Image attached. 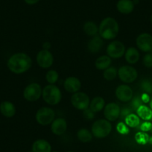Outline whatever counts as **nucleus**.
Here are the masks:
<instances>
[{"label":"nucleus","mask_w":152,"mask_h":152,"mask_svg":"<svg viewBox=\"0 0 152 152\" xmlns=\"http://www.w3.org/2000/svg\"><path fill=\"white\" fill-rule=\"evenodd\" d=\"M67 128L66 121L64 118H58L52 122L51 130L54 134L61 136L66 132Z\"/></svg>","instance_id":"nucleus-15"},{"label":"nucleus","mask_w":152,"mask_h":152,"mask_svg":"<svg viewBox=\"0 0 152 152\" xmlns=\"http://www.w3.org/2000/svg\"><path fill=\"white\" fill-rule=\"evenodd\" d=\"M111 64V58L108 55H102L98 58L95 62V66L99 70H105L110 67Z\"/></svg>","instance_id":"nucleus-21"},{"label":"nucleus","mask_w":152,"mask_h":152,"mask_svg":"<svg viewBox=\"0 0 152 152\" xmlns=\"http://www.w3.org/2000/svg\"><path fill=\"white\" fill-rule=\"evenodd\" d=\"M42 96L45 102L49 105H56L62 99L60 89L54 84H49L43 88Z\"/></svg>","instance_id":"nucleus-3"},{"label":"nucleus","mask_w":152,"mask_h":152,"mask_svg":"<svg viewBox=\"0 0 152 152\" xmlns=\"http://www.w3.org/2000/svg\"><path fill=\"white\" fill-rule=\"evenodd\" d=\"M137 115L144 120H150L152 118V110L145 105H140L137 110Z\"/></svg>","instance_id":"nucleus-23"},{"label":"nucleus","mask_w":152,"mask_h":152,"mask_svg":"<svg viewBox=\"0 0 152 152\" xmlns=\"http://www.w3.org/2000/svg\"><path fill=\"white\" fill-rule=\"evenodd\" d=\"M50 43H49V42H46V43H45L44 44H43V48H44V49L49 50V49L50 48Z\"/></svg>","instance_id":"nucleus-39"},{"label":"nucleus","mask_w":152,"mask_h":152,"mask_svg":"<svg viewBox=\"0 0 152 152\" xmlns=\"http://www.w3.org/2000/svg\"><path fill=\"white\" fill-rule=\"evenodd\" d=\"M52 152H58V151H52Z\"/></svg>","instance_id":"nucleus-43"},{"label":"nucleus","mask_w":152,"mask_h":152,"mask_svg":"<svg viewBox=\"0 0 152 152\" xmlns=\"http://www.w3.org/2000/svg\"><path fill=\"white\" fill-rule=\"evenodd\" d=\"M59 78V74L56 70H49L46 75V79L49 84H55Z\"/></svg>","instance_id":"nucleus-28"},{"label":"nucleus","mask_w":152,"mask_h":152,"mask_svg":"<svg viewBox=\"0 0 152 152\" xmlns=\"http://www.w3.org/2000/svg\"><path fill=\"white\" fill-rule=\"evenodd\" d=\"M116 129H117V131L122 134H128V131H128V128L126 127V125L124 123H122V122H119V123L118 124L117 126H116Z\"/></svg>","instance_id":"nucleus-31"},{"label":"nucleus","mask_w":152,"mask_h":152,"mask_svg":"<svg viewBox=\"0 0 152 152\" xmlns=\"http://www.w3.org/2000/svg\"><path fill=\"white\" fill-rule=\"evenodd\" d=\"M118 75V71L116 67L111 66L108 67L107 69L104 71V78L107 81H113L116 78Z\"/></svg>","instance_id":"nucleus-26"},{"label":"nucleus","mask_w":152,"mask_h":152,"mask_svg":"<svg viewBox=\"0 0 152 152\" xmlns=\"http://www.w3.org/2000/svg\"><path fill=\"white\" fill-rule=\"evenodd\" d=\"M119 79L127 84L133 83L137 78L138 73L135 68L130 66H123L118 70Z\"/></svg>","instance_id":"nucleus-7"},{"label":"nucleus","mask_w":152,"mask_h":152,"mask_svg":"<svg viewBox=\"0 0 152 152\" xmlns=\"http://www.w3.org/2000/svg\"><path fill=\"white\" fill-rule=\"evenodd\" d=\"M142 87L145 91L148 92V93H150L151 90V85L148 81H143V83L142 84Z\"/></svg>","instance_id":"nucleus-35"},{"label":"nucleus","mask_w":152,"mask_h":152,"mask_svg":"<svg viewBox=\"0 0 152 152\" xmlns=\"http://www.w3.org/2000/svg\"><path fill=\"white\" fill-rule=\"evenodd\" d=\"M84 116L86 118V119H89V120H91L94 118L95 116V113L93 112L90 108H87V109L84 110Z\"/></svg>","instance_id":"nucleus-33"},{"label":"nucleus","mask_w":152,"mask_h":152,"mask_svg":"<svg viewBox=\"0 0 152 152\" xmlns=\"http://www.w3.org/2000/svg\"><path fill=\"white\" fill-rule=\"evenodd\" d=\"M125 60L130 64H134L140 60V53L138 50L134 47H131L125 52Z\"/></svg>","instance_id":"nucleus-20"},{"label":"nucleus","mask_w":152,"mask_h":152,"mask_svg":"<svg viewBox=\"0 0 152 152\" xmlns=\"http://www.w3.org/2000/svg\"><path fill=\"white\" fill-rule=\"evenodd\" d=\"M54 58L52 54L46 49L40 51L37 55V63L41 68L48 69L53 64Z\"/></svg>","instance_id":"nucleus-10"},{"label":"nucleus","mask_w":152,"mask_h":152,"mask_svg":"<svg viewBox=\"0 0 152 152\" xmlns=\"http://www.w3.org/2000/svg\"><path fill=\"white\" fill-rule=\"evenodd\" d=\"M134 5H137V4L139 3V0H133Z\"/></svg>","instance_id":"nucleus-40"},{"label":"nucleus","mask_w":152,"mask_h":152,"mask_svg":"<svg viewBox=\"0 0 152 152\" xmlns=\"http://www.w3.org/2000/svg\"><path fill=\"white\" fill-rule=\"evenodd\" d=\"M135 140L139 144L145 145L148 142L149 137L145 132H138L135 136Z\"/></svg>","instance_id":"nucleus-29"},{"label":"nucleus","mask_w":152,"mask_h":152,"mask_svg":"<svg viewBox=\"0 0 152 152\" xmlns=\"http://www.w3.org/2000/svg\"><path fill=\"white\" fill-rule=\"evenodd\" d=\"M129 114H130V110H129V109H128V108L125 107L120 111V116H121V117L122 118V119H123L124 117H125V118L126 117V116H128V115H129Z\"/></svg>","instance_id":"nucleus-36"},{"label":"nucleus","mask_w":152,"mask_h":152,"mask_svg":"<svg viewBox=\"0 0 152 152\" xmlns=\"http://www.w3.org/2000/svg\"><path fill=\"white\" fill-rule=\"evenodd\" d=\"M142 101L141 98L135 97L133 99L132 102H131V107H132L134 110H137V108H138L140 105H142Z\"/></svg>","instance_id":"nucleus-32"},{"label":"nucleus","mask_w":152,"mask_h":152,"mask_svg":"<svg viewBox=\"0 0 152 152\" xmlns=\"http://www.w3.org/2000/svg\"><path fill=\"white\" fill-rule=\"evenodd\" d=\"M143 64L148 68L152 67V54H147L143 58Z\"/></svg>","instance_id":"nucleus-30"},{"label":"nucleus","mask_w":152,"mask_h":152,"mask_svg":"<svg viewBox=\"0 0 152 152\" xmlns=\"http://www.w3.org/2000/svg\"><path fill=\"white\" fill-rule=\"evenodd\" d=\"M116 96L119 101L122 102H128L133 97V90L129 86L122 84L116 90Z\"/></svg>","instance_id":"nucleus-13"},{"label":"nucleus","mask_w":152,"mask_h":152,"mask_svg":"<svg viewBox=\"0 0 152 152\" xmlns=\"http://www.w3.org/2000/svg\"><path fill=\"white\" fill-rule=\"evenodd\" d=\"M112 125L107 119H99L92 125V134L99 139L104 138L110 134Z\"/></svg>","instance_id":"nucleus-4"},{"label":"nucleus","mask_w":152,"mask_h":152,"mask_svg":"<svg viewBox=\"0 0 152 152\" xmlns=\"http://www.w3.org/2000/svg\"><path fill=\"white\" fill-rule=\"evenodd\" d=\"M68 152H73V151H68Z\"/></svg>","instance_id":"nucleus-44"},{"label":"nucleus","mask_w":152,"mask_h":152,"mask_svg":"<svg viewBox=\"0 0 152 152\" xmlns=\"http://www.w3.org/2000/svg\"><path fill=\"white\" fill-rule=\"evenodd\" d=\"M134 5L133 0H119L116 3V9L122 14H129L134 10Z\"/></svg>","instance_id":"nucleus-16"},{"label":"nucleus","mask_w":152,"mask_h":152,"mask_svg":"<svg viewBox=\"0 0 152 152\" xmlns=\"http://www.w3.org/2000/svg\"><path fill=\"white\" fill-rule=\"evenodd\" d=\"M120 107L116 103H109L104 106V116L110 122L116 121L120 116Z\"/></svg>","instance_id":"nucleus-12"},{"label":"nucleus","mask_w":152,"mask_h":152,"mask_svg":"<svg viewBox=\"0 0 152 152\" xmlns=\"http://www.w3.org/2000/svg\"><path fill=\"white\" fill-rule=\"evenodd\" d=\"M24 2H26L27 5H35V4L38 3V2H40V0H24Z\"/></svg>","instance_id":"nucleus-37"},{"label":"nucleus","mask_w":152,"mask_h":152,"mask_svg":"<svg viewBox=\"0 0 152 152\" xmlns=\"http://www.w3.org/2000/svg\"><path fill=\"white\" fill-rule=\"evenodd\" d=\"M105 106L104 99L102 97H96L90 103V109L93 112L98 113L102 110Z\"/></svg>","instance_id":"nucleus-22"},{"label":"nucleus","mask_w":152,"mask_h":152,"mask_svg":"<svg viewBox=\"0 0 152 152\" xmlns=\"http://www.w3.org/2000/svg\"><path fill=\"white\" fill-rule=\"evenodd\" d=\"M150 107H151V110H152V100L151 101V102H150Z\"/></svg>","instance_id":"nucleus-41"},{"label":"nucleus","mask_w":152,"mask_h":152,"mask_svg":"<svg viewBox=\"0 0 152 152\" xmlns=\"http://www.w3.org/2000/svg\"><path fill=\"white\" fill-rule=\"evenodd\" d=\"M32 152H33V151H32Z\"/></svg>","instance_id":"nucleus-45"},{"label":"nucleus","mask_w":152,"mask_h":152,"mask_svg":"<svg viewBox=\"0 0 152 152\" xmlns=\"http://www.w3.org/2000/svg\"><path fill=\"white\" fill-rule=\"evenodd\" d=\"M151 23H152V15L151 16Z\"/></svg>","instance_id":"nucleus-42"},{"label":"nucleus","mask_w":152,"mask_h":152,"mask_svg":"<svg viewBox=\"0 0 152 152\" xmlns=\"http://www.w3.org/2000/svg\"><path fill=\"white\" fill-rule=\"evenodd\" d=\"M107 53L110 58L118 59L122 58L125 53V45L118 40L113 41L107 47Z\"/></svg>","instance_id":"nucleus-9"},{"label":"nucleus","mask_w":152,"mask_h":152,"mask_svg":"<svg viewBox=\"0 0 152 152\" xmlns=\"http://www.w3.org/2000/svg\"><path fill=\"white\" fill-rule=\"evenodd\" d=\"M141 99L142 102H145V103H147V102H149V96H148L147 94H143L142 96Z\"/></svg>","instance_id":"nucleus-38"},{"label":"nucleus","mask_w":152,"mask_h":152,"mask_svg":"<svg viewBox=\"0 0 152 152\" xmlns=\"http://www.w3.org/2000/svg\"><path fill=\"white\" fill-rule=\"evenodd\" d=\"M71 103L76 109L84 110L90 106V98L85 93L77 92L72 96Z\"/></svg>","instance_id":"nucleus-8"},{"label":"nucleus","mask_w":152,"mask_h":152,"mask_svg":"<svg viewBox=\"0 0 152 152\" xmlns=\"http://www.w3.org/2000/svg\"><path fill=\"white\" fill-rule=\"evenodd\" d=\"M140 128H141L142 131H144V132H145V131H148L151 129L152 125H151V123H150V122H144V123L142 124Z\"/></svg>","instance_id":"nucleus-34"},{"label":"nucleus","mask_w":152,"mask_h":152,"mask_svg":"<svg viewBox=\"0 0 152 152\" xmlns=\"http://www.w3.org/2000/svg\"><path fill=\"white\" fill-rule=\"evenodd\" d=\"M119 31V23L113 17H106L100 23L99 33L104 40H113L117 37Z\"/></svg>","instance_id":"nucleus-2"},{"label":"nucleus","mask_w":152,"mask_h":152,"mask_svg":"<svg viewBox=\"0 0 152 152\" xmlns=\"http://www.w3.org/2000/svg\"><path fill=\"white\" fill-rule=\"evenodd\" d=\"M41 86L37 83H31L25 88L23 92L24 98L28 102H36L42 96Z\"/></svg>","instance_id":"nucleus-6"},{"label":"nucleus","mask_w":152,"mask_h":152,"mask_svg":"<svg viewBox=\"0 0 152 152\" xmlns=\"http://www.w3.org/2000/svg\"><path fill=\"white\" fill-rule=\"evenodd\" d=\"M77 137L82 142H89L93 139V134L86 128H81L77 132Z\"/></svg>","instance_id":"nucleus-25"},{"label":"nucleus","mask_w":152,"mask_h":152,"mask_svg":"<svg viewBox=\"0 0 152 152\" xmlns=\"http://www.w3.org/2000/svg\"><path fill=\"white\" fill-rule=\"evenodd\" d=\"M103 46V40L99 36H94L88 43V49L92 53H97Z\"/></svg>","instance_id":"nucleus-19"},{"label":"nucleus","mask_w":152,"mask_h":152,"mask_svg":"<svg viewBox=\"0 0 152 152\" xmlns=\"http://www.w3.org/2000/svg\"><path fill=\"white\" fill-rule=\"evenodd\" d=\"M125 124L131 128H136L140 124V119L137 115L134 113H130L125 118Z\"/></svg>","instance_id":"nucleus-27"},{"label":"nucleus","mask_w":152,"mask_h":152,"mask_svg":"<svg viewBox=\"0 0 152 152\" xmlns=\"http://www.w3.org/2000/svg\"><path fill=\"white\" fill-rule=\"evenodd\" d=\"M55 111L50 107H43L38 110L36 113V120L40 125L46 126L52 123L55 120Z\"/></svg>","instance_id":"nucleus-5"},{"label":"nucleus","mask_w":152,"mask_h":152,"mask_svg":"<svg viewBox=\"0 0 152 152\" xmlns=\"http://www.w3.org/2000/svg\"><path fill=\"white\" fill-rule=\"evenodd\" d=\"M65 90L71 93H75L81 89V83L80 80L74 76H70L65 80L64 83Z\"/></svg>","instance_id":"nucleus-14"},{"label":"nucleus","mask_w":152,"mask_h":152,"mask_svg":"<svg viewBox=\"0 0 152 152\" xmlns=\"http://www.w3.org/2000/svg\"><path fill=\"white\" fill-rule=\"evenodd\" d=\"M7 66L11 72L17 75L23 74L31 67L32 60L26 53L18 52L10 57Z\"/></svg>","instance_id":"nucleus-1"},{"label":"nucleus","mask_w":152,"mask_h":152,"mask_svg":"<svg viewBox=\"0 0 152 152\" xmlns=\"http://www.w3.org/2000/svg\"><path fill=\"white\" fill-rule=\"evenodd\" d=\"M84 31L88 36L94 37L97 34L98 31H99V28L97 27L96 23L91 21H88L84 25Z\"/></svg>","instance_id":"nucleus-24"},{"label":"nucleus","mask_w":152,"mask_h":152,"mask_svg":"<svg viewBox=\"0 0 152 152\" xmlns=\"http://www.w3.org/2000/svg\"><path fill=\"white\" fill-rule=\"evenodd\" d=\"M137 46L141 51L148 52L152 50V36L150 34L142 33L137 38Z\"/></svg>","instance_id":"nucleus-11"},{"label":"nucleus","mask_w":152,"mask_h":152,"mask_svg":"<svg viewBox=\"0 0 152 152\" xmlns=\"http://www.w3.org/2000/svg\"><path fill=\"white\" fill-rule=\"evenodd\" d=\"M0 113L6 118H11L16 114V107L14 104L5 101L0 104Z\"/></svg>","instance_id":"nucleus-17"},{"label":"nucleus","mask_w":152,"mask_h":152,"mask_svg":"<svg viewBox=\"0 0 152 152\" xmlns=\"http://www.w3.org/2000/svg\"><path fill=\"white\" fill-rule=\"evenodd\" d=\"M33 152H52V146L45 140H37L32 145Z\"/></svg>","instance_id":"nucleus-18"}]
</instances>
